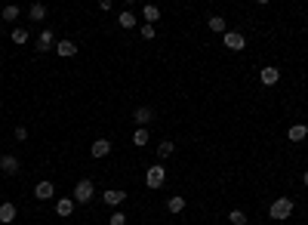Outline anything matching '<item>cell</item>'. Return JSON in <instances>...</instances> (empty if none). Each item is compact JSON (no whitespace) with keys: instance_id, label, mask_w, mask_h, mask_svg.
I'll use <instances>...</instances> for the list:
<instances>
[{"instance_id":"cell-4","label":"cell","mask_w":308,"mask_h":225,"mask_svg":"<svg viewBox=\"0 0 308 225\" xmlns=\"http://www.w3.org/2000/svg\"><path fill=\"white\" fill-rule=\"evenodd\" d=\"M222 44H225V50L241 53V50L247 47V37H244L241 31H225V34H222Z\"/></svg>"},{"instance_id":"cell-12","label":"cell","mask_w":308,"mask_h":225,"mask_svg":"<svg viewBox=\"0 0 308 225\" xmlns=\"http://www.w3.org/2000/svg\"><path fill=\"white\" fill-rule=\"evenodd\" d=\"M74 53H77V44H74V41H56V56L71 59Z\"/></svg>"},{"instance_id":"cell-29","label":"cell","mask_w":308,"mask_h":225,"mask_svg":"<svg viewBox=\"0 0 308 225\" xmlns=\"http://www.w3.org/2000/svg\"><path fill=\"white\" fill-rule=\"evenodd\" d=\"M302 185H308V170H305V173H302Z\"/></svg>"},{"instance_id":"cell-1","label":"cell","mask_w":308,"mask_h":225,"mask_svg":"<svg viewBox=\"0 0 308 225\" xmlns=\"http://www.w3.org/2000/svg\"><path fill=\"white\" fill-rule=\"evenodd\" d=\"M93 195H96V185H93V179H81L74 185V204H90L93 201Z\"/></svg>"},{"instance_id":"cell-16","label":"cell","mask_w":308,"mask_h":225,"mask_svg":"<svg viewBox=\"0 0 308 225\" xmlns=\"http://www.w3.org/2000/svg\"><path fill=\"white\" fill-rule=\"evenodd\" d=\"M136 22H139V19H136V16H133L130 10H124V13H118V25H121V28H127V31H133V28H136Z\"/></svg>"},{"instance_id":"cell-21","label":"cell","mask_w":308,"mask_h":225,"mask_svg":"<svg viewBox=\"0 0 308 225\" xmlns=\"http://www.w3.org/2000/svg\"><path fill=\"white\" fill-rule=\"evenodd\" d=\"M210 31H216V34H225V31H228L225 19H222V16H210Z\"/></svg>"},{"instance_id":"cell-19","label":"cell","mask_w":308,"mask_h":225,"mask_svg":"<svg viewBox=\"0 0 308 225\" xmlns=\"http://www.w3.org/2000/svg\"><path fill=\"white\" fill-rule=\"evenodd\" d=\"M148 142H151V136H148V127H139V130L133 133V145H136V148H145Z\"/></svg>"},{"instance_id":"cell-23","label":"cell","mask_w":308,"mask_h":225,"mask_svg":"<svg viewBox=\"0 0 308 225\" xmlns=\"http://www.w3.org/2000/svg\"><path fill=\"white\" fill-rule=\"evenodd\" d=\"M10 41H13L16 47H22V44H28V31H25V28H16V31L10 34Z\"/></svg>"},{"instance_id":"cell-7","label":"cell","mask_w":308,"mask_h":225,"mask_svg":"<svg viewBox=\"0 0 308 225\" xmlns=\"http://www.w3.org/2000/svg\"><path fill=\"white\" fill-rule=\"evenodd\" d=\"M90 155H93L96 161L108 158V155H111V139H96V142H93V148H90Z\"/></svg>"},{"instance_id":"cell-20","label":"cell","mask_w":308,"mask_h":225,"mask_svg":"<svg viewBox=\"0 0 308 225\" xmlns=\"http://www.w3.org/2000/svg\"><path fill=\"white\" fill-rule=\"evenodd\" d=\"M167 210H170V213H182V210H185V198H182V195H173V198L167 201Z\"/></svg>"},{"instance_id":"cell-6","label":"cell","mask_w":308,"mask_h":225,"mask_svg":"<svg viewBox=\"0 0 308 225\" xmlns=\"http://www.w3.org/2000/svg\"><path fill=\"white\" fill-rule=\"evenodd\" d=\"M53 195H56V185H53L50 179H41V182L34 185V198H37V201H50Z\"/></svg>"},{"instance_id":"cell-5","label":"cell","mask_w":308,"mask_h":225,"mask_svg":"<svg viewBox=\"0 0 308 225\" xmlns=\"http://www.w3.org/2000/svg\"><path fill=\"white\" fill-rule=\"evenodd\" d=\"M259 81H262L265 87H275V84L281 81V68H278V65H265V68L259 71Z\"/></svg>"},{"instance_id":"cell-2","label":"cell","mask_w":308,"mask_h":225,"mask_svg":"<svg viewBox=\"0 0 308 225\" xmlns=\"http://www.w3.org/2000/svg\"><path fill=\"white\" fill-rule=\"evenodd\" d=\"M268 216H272V219H278V222L290 219V216H293V201H290V198H278L272 207H268Z\"/></svg>"},{"instance_id":"cell-10","label":"cell","mask_w":308,"mask_h":225,"mask_svg":"<svg viewBox=\"0 0 308 225\" xmlns=\"http://www.w3.org/2000/svg\"><path fill=\"white\" fill-rule=\"evenodd\" d=\"M0 173L16 176V173H19V158H16V155H4V158H0Z\"/></svg>"},{"instance_id":"cell-14","label":"cell","mask_w":308,"mask_h":225,"mask_svg":"<svg viewBox=\"0 0 308 225\" xmlns=\"http://www.w3.org/2000/svg\"><path fill=\"white\" fill-rule=\"evenodd\" d=\"M142 19H145V25H158V19H161V10L154 7V4H145V7H142Z\"/></svg>"},{"instance_id":"cell-28","label":"cell","mask_w":308,"mask_h":225,"mask_svg":"<svg viewBox=\"0 0 308 225\" xmlns=\"http://www.w3.org/2000/svg\"><path fill=\"white\" fill-rule=\"evenodd\" d=\"M28 139V130L25 127H16V142H25Z\"/></svg>"},{"instance_id":"cell-24","label":"cell","mask_w":308,"mask_h":225,"mask_svg":"<svg viewBox=\"0 0 308 225\" xmlns=\"http://www.w3.org/2000/svg\"><path fill=\"white\" fill-rule=\"evenodd\" d=\"M228 222H231V225H247V213H244V210H231V213H228Z\"/></svg>"},{"instance_id":"cell-3","label":"cell","mask_w":308,"mask_h":225,"mask_svg":"<svg viewBox=\"0 0 308 225\" xmlns=\"http://www.w3.org/2000/svg\"><path fill=\"white\" fill-rule=\"evenodd\" d=\"M164 182H167V170H164V164H154V167L145 173V185H148V189H161Z\"/></svg>"},{"instance_id":"cell-13","label":"cell","mask_w":308,"mask_h":225,"mask_svg":"<svg viewBox=\"0 0 308 225\" xmlns=\"http://www.w3.org/2000/svg\"><path fill=\"white\" fill-rule=\"evenodd\" d=\"M53 47H56L53 31H41V37H37V50H41V53H50Z\"/></svg>"},{"instance_id":"cell-17","label":"cell","mask_w":308,"mask_h":225,"mask_svg":"<svg viewBox=\"0 0 308 225\" xmlns=\"http://www.w3.org/2000/svg\"><path fill=\"white\" fill-rule=\"evenodd\" d=\"M305 136H308V127H305V124H293V127H290V133H287V139H290V142H302Z\"/></svg>"},{"instance_id":"cell-11","label":"cell","mask_w":308,"mask_h":225,"mask_svg":"<svg viewBox=\"0 0 308 225\" xmlns=\"http://www.w3.org/2000/svg\"><path fill=\"white\" fill-rule=\"evenodd\" d=\"M16 216H19V210H16V204H10V201H4V204H0V222H4V225H10V222H16Z\"/></svg>"},{"instance_id":"cell-9","label":"cell","mask_w":308,"mask_h":225,"mask_svg":"<svg viewBox=\"0 0 308 225\" xmlns=\"http://www.w3.org/2000/svg\"><path fill=\"white\" fill-rule=\"evenodd\" d=\"M133 121H136L139 127H148V124L154 121V108H148V105H142V108H136V111H133Z\"/></svg>"},{"instance_id":"cell-25","label":"cell","mask_w":308,"mask_h":225,"mask_svg":"<svg viewBox=\"0 0 308 225\" xmlns=\"http://www.w3.org/2000/svg\"><path fill=\"white\" fill-rule=\"evenodd\" d=\"M0 16H4V22H16L19 19V7H4V13H0Z\"/></svg>"},{"instance_id":"cell-15","label":"cell","mask_w":308,"mask_h":225,"mask_svg":"<svg viewBox=\"0 0 308 225\" xmlns=\"http://www.w3.org/2000/svg\"><path fill=\"white\" fill-rule=\"evenodd\" d=\"M74 207H77V204H74V198H62V201L56 204V216H62V219H68V216L74 213Z\"/></svg>"},{"instance_id":"cell-8","label":"cell","mask_w":308,"mask_h":225,"mask_svg":"<svg viewBox=\"0 0 308 225\" xmlns=\"http://www.w3.org/2000/svg\"><path fill=\"white\" fill-rule=\"evenodd\" d=\"M102 201H105L108 207H118V204H124V201H127V192H124V189H105Z\"/></svg>"},{"instance_id":"cell-22","label":"cell","mask_w":308,"mask_h":225,"mask_svg":"<svg viewBox=\"0 0 308 225\" xmlns=\"http://www.w3.org/2000/svg\"><path fill=\"white\" fill-rule=\"evenodd\" d=\"M47 19V7L44 4H34L31 7V22H44Z\"/></svg>"},{"instance_id":"cell-27","label":"cell","mask_w":308,"mask_h":225,"mask_svg":"<svg viewBox=\"0 0 308 225\" xmlns=\"http://www.w3.org/2000/svg\"><path fill=\"white\" fill-rule=\"evenodd\" d=\"M142 37H145V41H151V37H154V25H142Z\"/></svg>"},{"instance_id":"cell-30","label":"cell","mask_w":308,"mask_h":225,"mask_svg":"<svg viewBox=\"0 0 308 225\" xmlns=\"http://www.w3.org/2000/svg\"><path fill=\"white\" fill-rule=\"evenodd\" d=\"M0 50H4V44H0Z\"/></svg>"},{"instance_id":"cell-18","label":"cell","mask_w":308,"mask_h":225,"mask_svg":"<svg viewBox=\"0 0 308 225\" xmlns=\"http://www.w3.org/2000/svg\"><path fill=\"white\" fill-rule=\"evenodd\" d=\"M173 152H176V142H173V139H164V142L158 145V158H161V161H167Z\"/></svg>"},{"instance_id":"cell-26","label":"cell","mask_w":308,"mask_h":225,"mask_svg":"<svg viewBox=\"0 0 308 225\" xmlns=\"http://www.w3.org/2000/svg\"><path fill=\"white\" fill-rule=\"evenodd\" d=\"M111 225H127V216L124 213H111Z\"/></svg>"}]
</instances>
